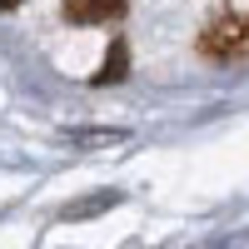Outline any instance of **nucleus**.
<instances>
[{
	"mask_svg": "<svg viewBox=\"0 0 249 249\" xmlns=\"http://www.w3.org/2000/svg\"><path fill=\"white\" fill-rule=\"evenodd\" d=\"M199 50L210 60H239V55H249V20L244 15H219L214 25L199 35Z\"/></svg>",
	"mask_w": 249,
	"mask_h": 249,
	"instance_id": "nucleus-1",
	"label": "nucleus"
},
{
	"mask_svg": "<svg viewBox=\"0 0 249 249\" xmlns=\"http://www.w3.org/2000/svg\"><path fill=\"white\" fill-rule=\"evenodd\" d=\"M70 25H105L124 15V0H60Z\"/></svg>",
	"mask_w": 249,
	"mask_h": 249,
	"instance_id": "nucleus-2",
	"label": "nucleus"
},
{
	"mask_svg": "<svg viewBox=\"0 0 249 249\" xmlns=\"http://www.w3.org/2000/svg\"><path fill=\"white\" fill-rule=\"evenodd\" d=\"M120 70H124V45L110 50V60H105V70H100V80H120Z\"/></svg>",
	"mask_w": 249,
	"mask_h": 249,
	"instance_id": "nucleus-3",
	"label": "nucleus"
},
{
	"mask_svg": "<svg viewBox=\"0 0 249 249\" xmlns=\"http://www.w3.org/2000/svg\"><path fill=\"white\" fill-rule=\"evenodd\" d=\"M15 5H20V0H0V10H15Z\"/></svg>",
	"mask_w": 249,
	"mask_h": 249,
	"instance_id": "nucleus-4",
	"label": "nucleus"
}]
</instances>
